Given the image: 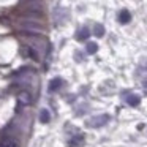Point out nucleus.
I'll list each match as a JSON object with an SVG mask.
<instances>
[{
    "mask_svg": "<svg viewBox=\"0 0 147 147\" xmlns=\"http://www.w3.org/2000/svg\"><path fill=\"white\" fill-rule=\"evenodd\" d=\"M62 84H63V81L60 79V78H54V79L51 81V84H49V92H55L57 89H60Z\"/></svg>",
    "mask_w": 147,
    "mask_h": 147,
    "instance_id": "7ed1b4c3",
    "label": "nucleus"
},
{
    "mask_svg": "<svg viewBox=\"0 0 147 147\" xmlns=\"http://www.w3.org/2000/svg\"><path fill=\"white\" fill-rule=\"evenodd\" d=\"M40 120H41L43 123H48L49 122V111L48 109H43V111L40 112Z\"/></svg>",
    "mask_w": 147,
    "mask_h": 147,
    "instance_id": "9d476101",
    "label": "nucleus"
},
{
    "mask_svg": "<svg viewBox=\"0 0 147 147\" xmlns=\"http://www.w3.org/2000/svg\"><path fill=\"white\" fill-rule=\"evenodd\" d=\"M139 101H141V98H139L138 95H130V96L127 98V103H128L130 106H138V105H139Z\"/></svg>",
    "mask_w": 147,
    "mask_h": 147,
    "instance_id": "0eeeda50",
    "label": "nucleus"
},
{
    "mask_svg": "<svg viewBox=\"0 0 147 147\" xmlns=\"http://www.w3.org/2000/svg\"><path fill=\"white\" fill-rule=\"evenodd\" d=\"M146 87H147V82H146Z\"/></svg>",
    "mask_w": 147,
    "mask_h": 147,
    "instance_id": "f8f14e48",
    "label": "nucleus"
},
{
    "mask_svg": "<svg viewBox=\"0 0 147 147\" xmlns=\"http://www.w3.org/2000/svg\"><path fill=\"white\" fill-rule=\"evenodd\" d=\"M22 26L26 29H32V30H38V32H43V26L36 22H22Z\"/></svg>",
    "mask_w": 147,
    "mask_h": 147,
    "instance_id": "423d86ee",
    "label": "nucleus"
},
{
    "mask_svg": "<svg viewBox=\"0 0 147 147\" xmlns=\"http://www.w3.org/2000/svg\"><path fill=\"white\" fill-rule=\"evenodd\" d=\"M89 36H90V30H89V29H86V27H84V29H81L79 32H78L76 38L79 40V41H86V40L89 38Z\"/></svg>",
    "mask_w": 147,
    "mask_h": 147,
    "instance_id": "20e7f679",
    "label": "nucleus"
},
{
    "mask_svg": "<svg viewBox=\"0 0 147 147\" xmlns=\"http://www.w3.org/2000/svg\"><path fill=\"white\" fill-rule=\"evenodd\" d=\"M30 101H32V98H30V95H29L27 92L19 93V103H24V105H29Z\"/></svg>",
    "mask_w": 147,
    "mask_h": 147,
    "instance_id": "6e6552de",
    "label": "nucleus"
},
{
    "mask_svg": "<svg viewBox=\"0 0 147 147\" xmlns=\"http://www.w3.org/2000/svg\"><path fill=\"white\" fill-rule=\"evenodd\" d=\"M93 33H95L96 36H103V35H105V27L100 26V24H96V26H95V30H93Z\"/></svg>",
    "mask_w": 147,
    "mask_h": 147,
    "instance_id": "9b49d317",
    "label": "nucleus"
},
{
    "mask_svg": "<svg viewBox=\"0 0 147 147\" xmlns=\"http://www.w3.org/2000/svg\"><path fill=\"white\" fill-rule=\"evenodd\" d=\"M131 21V14L128 10H122L120 13H119V22L120 24H128Z\"/></svg>",
    "mask_w": 147,
    "mask_h": 147,
    "instance_id": "f03ea898",
    "label": "nucleus"
},
{
    "mask_svg": "<svg viewBox=\"0 0 147 147\" xmlns=\"http://www.w3.org/2000/svg\"><path fill=\"white\" fill-rule=\"evenodd\" d=\"M108 120H109V115H108V114L96 115V117H92V119H90L89 127H93V128H96V127H103V125H105Z\"/></svg>",
    "mask_w": 147,
    "mask_h": 147,
    "instance_id": "f257e3e1",
    "label": "nucleus"
},
{
    "mask_svg": "<svg viewBox=\"0 0 147 147\" xmlns=\"http://www.w3.org/2000/svg\"><path fill=\"white\" fill-rule=\"evenodd\" d=\"M84 142V136L82 134H76V136L73 138V139H70V147H78V146H81V144Z\"/></svg>",
    "mask_w": 147,
    "mask_h": 147,
    "instance_id": "39448f33",
    "label": "nucleus"
},
{
    "mask_svg": "<svg viewBox=\"0 0 147 147\" xmlns=\"http://www.w3.org/2000/svg\"><path fill=\"white\" fill-rule=\"evenodd\" d=\"M87 54H95L98 51V45L96 43H87V48H86Z\"/></svg>",
    "mask_w": 147,
    "mask_h": 147,
    "instance_id": "1a4fd4ad",
    "label": "nucleus"
}]
</instances>
